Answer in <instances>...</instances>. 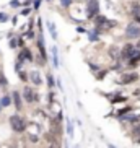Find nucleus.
I'll return each mask as SVG.
<instances>
[{
    "mask_svg": "<svg viewBox=\"0 0 140 148\" xmlns=\"http://www.w3.org/2000/svg\"><path fill=\"white\" fill-rule=\"evenodd\" d=\"M28 78H30V82L34 85V86H39V85H43V78H41V75L38 70H31L30 73H28Z\"/></svg>",
    "mask_w": 140,
    "mask_h": 148,
    "instance_id": "9d476101",
    "label": "nucleus"
},
{
    "mask_svg": "<svg viewBox=\"0 0 140 148\" xmlns=\"http://www.w3.org/2000/svg\"><path fill=\"white\" fill-rule=\"evenodd\" d=\"M139 62H140V49H134V52H132L130 59L127 60V65L134 69V67H135L137 64H139Z\"/></svg>",
    "mask_w": 140,
    "mask_h": 148,
    "instance_id": "9b49d317",
    "label": "nucleus"
},
{
    "mask_svg": "<svg viewBox=\"0 0 140 148\" xmlns=\"http://www.w3.org/2000/svg\"><path fill=\"white\" fill-rule=\"evenodd\" d=\"M106 77V70H100V72H96V80H104Z\"/></svg>",
    "mask_w": 140,
    "mask_h": 148,
    "instance_id": "393cba45",
    "label": "nucleus"
},
{
    "mask_svg": "<svg viewBox=\"0 0 140 148\" xmlns=\"http://www.w3.org/2000/svg\"><path fill=\"white\" fill-rule=\"evenodd\" d=\"M132 15H137V16H140V3H137V2H134L132 3Z\"/></svg>",
    "mask_w": 140,
    "mask_h": 148,
    "instance_id": "a211bd4d",
    "label": "nucleus"
},
{
    "mask_svg": "<svg viewBox=\"0 0 140 148\" xmlns=\"http://www.w3.org/2000/svg\"><path fill=\"white\" fill-rule=\"evenodd\" d=\"M134 21H137L140 25V16H137V15H134Z\"/></svg>",
    "mask_w": 140,
    "mask_h": 148,
    "instance_id": "4c0bfd02",
    "label": "nucleus"
},
{
    "mask_svg": "<svg viewBox=\"0 0 140 148\" xmlns=\"http://www.w3.org/2000/svg\"><path fill=\"white\" fill-rule=\"evenodd\" d=\"M47 148H62V147H60V143H59L57 140H54V142H51V143H49Z\"/></svg>",
    "mask_w": 140,
    "mask_h": 148,
    "instance_id": "c756f323",
    "label": "nucleus"
},
{
    "mask_svg": "<svg viewBox=\"0 0 140 148\" xmlns=\"http://www.w3.org/2000/svg\"><path fill=\"white\" fill-rule=\"evenodd\" d=\"M46 80H47V86H49V88H52L54 85H56V80H54V77H52L51 73L46 75Z\"/></svg>",
    "mask_w": 140,
    "mask_h": 148,
    "instance_id": "412c9836",
    "label": "nucleus"
},
{
    "mask_svg": "<svg viewBox=\"0 0 140 148\" xmlns=\"http://www.w3.org/2000/svg\"><path fill=\"white\" fill-rule=\"evenodd\" d=\"M12 103H13V106H15V109L16 111H21L23 109V96H21V93L20 91H12Z\"/></svg>",
    "mask_w": 140,
    "mask_h": 148,
    "instance_id": "0eeeda50",
    "label": "nucleus"
},
{
    "mask_svg": "<svg viewBox=\"0 0 140 148\" xmlns=\"http://www.w3.org/2000/svg\"><path fill=\"white\" fill-rule=\"evenodd\" d=\"M8 46H10V49H16L18 47V38H12L10 42H8Z\"/></svg>",
    "mask_w": 140,
    "mask_h": 148,
    "instance_id": "4be33fe9",
    "label": "nucleus"
},
{
    "mask_svg": "<svg viewBox=\"0 0 140 148\" xmlns=\"http://www.w3.org/2000/svg\"><path fill=\"white\" fill-rule=\"evenodd\" d=\"M18 47H25V39L23 38H18Z\"/></svg>",
    "mask_w": 140,
    "mask_h": 148,
    "instance_id": "f704fd0d",
    "label": "nucleus"
},
{
    "mask_svg": "<svg viewBox=\"0 0 140 148\" xmlns=\"http://www.w3.org/2000/svg\"><path fill=\"white\" fill-rule=\"evenodd\" d=\"M93 20H95V26H98V28L103 26V28H104V23H106V20H108V18H106L104 15H96Z\"/></svg>",
    "mask_w": 140,
    "mask_h": 148,
    "instance_id": "f8f14e48",
    "label": "nucleus"
},
{
    "mask_svg": "<svg viewBox=\"0 0 140 148\" xmlns=\"http://www.w3.org/2000/svg\"><path fill=\"white\" fill-rule=\"evenodd\" d=\"M132 132H134V135H139V137H140V124L134 127V130H132Z\"/></svg>",
    "mask_w": 140,
    "mask_h": 148,
    "instance_id": "72a5a7b5",
    "label": "nucleus"
},
{
    "mask_svg": "<svg viewBox=\"0 0 140 148\" xmlns=\"http://www.w3.org/2000/svg\"><path fill=\"white\" fill-rule=\"evenodd\" d=\"M51 52H52V62H54V67H59V56H57V47L54 46L52 49H51Z\"/></svg>",
    "mask_w": 140,
    "mask_h": 148,
    "instance_id": "4468645a",
    "label": "nucleus"
},
{
    "mask_svg": "<svg viewBox=\"0 0 140 148\" xmlns=\"http://www.w3.org/2000/svg\"><path fill=\"white\" fill-rule=\"evenodd\" d=\"M111 70H114V72H121V70H122V64H121V62H116V64L111 67Z\"/></svg>",
    "mask_w": 140,
    "mask_h": 148,
    "instance_id": "5701e85b",
    "label": "nucleus"
},
{
    "mask_svg": "<svg viewBox=\"0 0 140 148\" xmlns=\"http://www.w3.org/2000/svg\"><path fill=\"white\" fill-rule=\"evenodd\" d=\"M16 60H20L23 64L25 60H28V62H33L34 60V57H33V54H31V49H28V47H21V52L18 54V59Z\"/></svg>",
    "mask_w": 140,
    "mask_h": 148,
    "instance_id": "6e6552de",
    "label": "nucleus"
},
{
    "mask_svg": "<svg viewBox=\"0 0 140 148\" xmlns=\"http://www.w3.org/2000/svg\"><path fill=\"white\" fill-rule=\"evenodd\" d=\"M7 77H3V73H2V72H0V85H5V86H7Z\"/></svg>",
    "mask_w": 140,
    "mask_h": 148,
    "instance_id": "2f4dec72",
    "label": "nucleus"
},
{
    "mask_svg": "<svg viewBox=\"0 0 140 148\" xmlns=\"http://www.w3.org/2000/svg\"><path fill=\"white\" fill-rule=\"evenodd\" d=\"M2 109H3V108H2V106H0V111H2Z\"/></svg>",
    "mask_w": 140,
    "mask_h": 148,
    "instance_id": "79ce46f5",
    "label": "nucleus"
},
{
    "mask_svg": "<svg viewBox=\"0 0 140 148\" xmlns=\"http://www.w3.org/2000/svg\"><path fill=\"white\" fill-rule=\"evenodd\" d=\"M21 96H23V99L26 101L28 104H33V103H36V101H39V95H38V93H36L31 86H28V85L23 88Z\"/></svg>",
    "mask_w": 140,
    "mask_h": 148,
    "instance_id": "f03ea898",
    "label": "nucleus"
},
{
    "mask_svg": "<svg viewBox=\"0 0 140 148\" xmlns=\"http://www.w3.org/2000/svg\"><path fill=\"white\" fill-rule=\"evenodd\" d=\"M135 47H137V49H140V39L137 41V44H135Z\"/></svg>",
    "mask_w": 140,
    "mask_h": 148,
    "instance_id": "58836bf2",
    "label": "nucleus"
},
{
    "mask_svg": "<svg viewBox=\"0 0 140 148\" xmlns=\"http://www.w3.org/2000/svg\"><path fill=\"white\" fill-rule=\"evenodd\" d=\"M10 7H12V8H18V7H21V2H20V0H12V2H10Z\"/></svg>",
    "mask_w": 140,
    "mask_h": 148,
    "instance_id": "a878e982",
    "label": "nucleus"
},
{
    "mask_svg": "<svg viewBox=\"0 0 140 148\" xmlns=\"http://www.w3.org/2000/svg\"><path fill=\"white\" fill-rule=\"evenodd\" d=\"M130 111H132V108H130V106H127V108H124L122 111H119V117H122V116H124L126 112H130Z\"/></svg>",
    "mask_w": 140,
    "mask_h": 148,
    "instance_id": "bb28decb",
    "label": "nucleus"
},
{
    "mask_svg": "<svg viewBox=\"0 0 140 148\" xmlns=\"http://www.w3.org/2000/svg\"><path fill=\"white\" fill-rule=\"evenodd\" d=\"M119 23H117V20H106V23H104V28H108V29H113V28H116Z\"/></svg>",
    "mask_w": 140,
    "mask_h": 148,
    "instance_id": "dca6fc26",
    "label": "nucleus"
},
{
    "mask_svg": "<svg viewBox=\"0 0 140 148\" xmlns=\"http://www.w3.org/2000/svg\"><path fill=\"white\" fill-rule=\"evenodd\" d=\"M122 101H126V98H124V96H116V98H113V99H111V103H122Z\"/></svg>",
    "mask_w": 140,
    "mask_h": 148,
    "instance_id": "c85d7f7f",
    "label": "nucleus"
},
{
    "mask_svg": "<svg viewBox=\"0 0 140 148\" xmlns=\"http://www.w3.org/2000/svg\"><path fill=\"white\" fill-rule=\"evenodd\" d=\"M139 78H140V75L137 73V72H127V73L121 75L119 83H121V85H132V83H135Z\"/></svg>",
    "mask_w": 140,
    "mask_h": 148,
    "instance_id": "39448f33",
    "label": "nucleus"
},
{
    "mask_svg": "<svg viewBox=\"0 0 140 148\" xmlns=\"http://www.w3.org/2000/svg\"><path fill=\"white\" fill-rule=\"evenodd\" d=\"M30 13H31V8H30V7H26V8L21 10V15H23V16H28Z\"/></svg>",
    "mask_w": 140,
    "mask_h": 148,
    "instance_id": "473e14b6",
    "label": "nucleus"
},
{
    "mask_svg": "<svg viewBox=\"0 0 140 148\" xmlns=\"http://www.w3.org/2000/svg\"><path fill=\"white\" fill-rule=\"evenodd\" d=\"M132 52H134V46L132 44H124V47L121 49V54H119V59H122V60H129L132 56Z\"/></svg>",
    "mask_w": 140,
    "mask_h": 148,
    "instance_id": "1a4fd4ad",
    "label": "nucleus"
},
{
    "mask_svg": "<svg viewBox=\"0 0 140 148\" xmlns=\"http://www.w3.org/2000/svg\"><path fill=\"white\" fill-rule=\"evenodd\" d=\"M47 28L51 31V34H52V39H57V31H56V25L52 21H47Z\"/></svg>",
    "mask_w": 140,
    "mask_h": 148,
    "instance_id": "2eb2a0df",
    "label": "nucleus"
},
{
    "mask_svg": "<svg viewBox=\"0 0 140 148\" xmlns=\"http://www.w3.org/2000/svg\"><path fill=\"white\" fill-rule=\"evenodd\" d=\"M36 46L39 49V57L43 59L44 62H47V52H46V46H44V38H43V33H39L38 39H36Z\"/></svg>",
    "mask_w": 140,
    "mask_h": 148,
    "instance_id": "423d86ee",
    "label": "nucleus"
},
{
    "mask_svg": "<svg viewBox=\"0 0 140 148\" xmlns=\"http://www.w3.org/2000/svg\"><path fill=\"white\" fill-rule=\"evenodd\" d=\"M31 3H33V0H25V2H23L21 5H23V7H30Z\"/></svg>",
    "mask_w": 140,
    "mask_h": 148,
    "instance_id": "e433bc0d",
    "label": "nucleus"
},
{
    "mask_svg": "<svg viewBox=\"0 0 140 148\" xmlns=\"http://www.w3.org/2000/svg\"><path fill=\"white\" fill-rule=\"evenodd\" d=\"M46 2H52V0H46Z\"/></svg>",
    "mask_w": 140,
    "mask_h": 148,
    "instance_id": "a19ab883",
    "label": "nucleus"
},
{
    "mask_svg": "<svg viewBox=\"0 0 140 148\" xmlns=\"http://www.w3.org/2000/svg\"><path fill=\"white\" fill-rule=\"evenodd\" d=\"M0 106H2V108H8V106H12V96L10 95L3 96V98L0 99Z\"/></svg>",
    "mask_w": 140,
    "mask_h": 148,
    "instance_id": "ddd939ff",
    "label": "nucleus"
},
{
    "mask_svg": "<svg viewBox=\"0 0 140 148\" xmlns=\"http://www.w3.org/2000/svg\"><path fill=\"white\" fill-rule=\"evenodd\" d=\"M16 73H18V77H20V80H21V82H25V83L30 82V78H28V73H26V72L20 70V72H16Z\"/></svg>",
    "mask_w": 140,
    "mask_h": 148,
    "instance_id": "aec40b11",
    "label": "nucleus"
},
{
    "mask_svg": "<svg viewBox=\"0 0 140 148\" xmlns=\"http://www.w3.org/2000/svg\"><path fill=\"white\" fill-rule=\"evenodd\" d=\"M8 122H10V127H12V130H13L15 134H23V132L26 130V127H28V122L25 121V117L18 116V114L10 116Z\"/></svg>",
    "mask_w": 140,
    "mask_h": 148,
    "instance_id": "f257e3e1",
    "label": "nucleus"
},
{
    "mask_svg": "<svg viewBox=\"0 0 140 148\" xmlns=\"http://www.w3.org/2000/svg\"><path fill=\"white\" fill-rule=\"evenodd\" d=\"M96 15H100V3H98V0H88V3H86V18L88 20H93Z\"/></svg>",
    "mask_w": 140,
    "mask_h": 148,
    "instance_id": "20e7f679",
    "label": "nucleus"
},
{
    "mask_svg": "<svg viewBox=\"0 0 140 148\" xmlns=\"http://www.w3.org/2000/svg\"><path fill=\"white\" fill-rule=\"evenodd\" d=\"M41 3H43V0H33V8H34V10H39Z\"/></svg>",
    "mask_w": 140,
    "mask_h": 148,
    "instance_id": "cd10ccee",
    "label": "nucleus"
},
{
    "mask_svg": "<svg viewBox=\"0 0 140 148\" xmlns=\"http://www.w3.org/2000/svg\"><path fill=\"white\" fill-rule=\"evenodd\" d=\"M135 142H137V143H140V137H139V138H137V140H135Z\"/></svg>",
    "mask_w": 140,
    "mask_h": 148,
    "instance_id": "ea45409f",
    "label": "nucleus"
},
{
    "mask_svg": "<svg viewBox=\"0 0 140 148\" xmlns=\"http://www.w3.org/2000/svg\"><path fill=\"white\" fill-rule=\"evenodd\" d=\"M67 134L72 137V124H70V122H67Z\"/></svg>",
    "mask_w": 140,
    "mask_h": 148,
    "instance_id": "c9c22d12",
    "label": "nucleus"
},
{
    "mask_svg": "<svg viewBox=\"0 0 140 148\" xmlns=\"http://www.w3.org/2000/svg\"><path fill=\"white\" fill-rule=\"evenodd\" d=\"M139 99H140V96H139Z\"/></svg>",
    "mask_w": 140,
    "mask_h": 148,
    "instance_id": "37998d69",
    "label": "nucleus"
},
{
    "mask_svg": "<svg viewBox=\"0 0 140 148\" xmlns=\"http://www.w3.org/2000/svg\"><path fill=\"white\" fill-rule=\"evenodd\" d=\"M72 3H73V0H60V5L64 7V8H69Z\"/></svg>",
    "mask_w": 140,
    "mask_h": 148,
    "instance_id": "b1692460",
    "label": "nucleus"
},
{
    "mask_svg": "<svg viewBox=\"0 0 140 148\" xmlns=\"http://www.w3.org/2000/svg\"><path fill=\"white\" fill-rule=\"evenodd\" d=\"M119 54H121V51H119V49H116L114 46L109 49V56H111V59H119Z\"/></svg>",
    "mask_w": 140,
    "mask_h": 148,
    "instance_id": "6ab92c4d",
    "label": "nucleus"
},
{
    "mask_svg": "<svg viewBox=\"0 0 140 148\" xmlns=\"http://www.w3.org/2000/svg\"><path fill=\"white\" fill-rule=\"evenodd\" d=\"M126 36L129 39H137L140 38V25L137 21H130L126 26Z\"/></svg>",
    "mask_w": 140,
    "mask_h": 148,
    "instance_id": "7ed1b4c3",
    "label": "nucleus"
},
{
    "mask_svg": "<svg viewBox=\"0 0 140 148\" xmlns=\"http://www.w3.org/2000/svg\"><path fill=\"white\" fill-rule=\"evenodd\" d=\"M8 21V15L7 13H0V23H7Z\"/></svg>",
    "mask_w": 140,
    "mask_h": 148,
    "instance_id": "7c9ffc66",
    "label": "nucleus"
},
{
    "mask_svg": "<svg viewBox=\"0 0 140 148\" xmlns=\"http://www.w3.org/2000/svg\"><path fill=\"white\" fill-rule=\"evenodd\" d=\"M98 36H100V34H98V33H96L95 29L88 31V39L91 41V42H96V41H98Z\"/></svg>",
    "mask_w": 140,
    "mask_h": 148,
    "instance_id": "f3484780",
    "label": "nucleus"
}]
</instances>
